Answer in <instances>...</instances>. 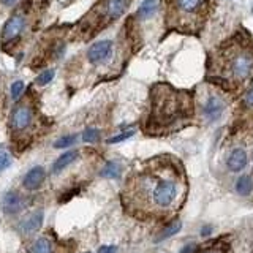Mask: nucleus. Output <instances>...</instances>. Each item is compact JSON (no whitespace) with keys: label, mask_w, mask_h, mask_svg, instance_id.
I'll return each mask as SVG.
<instances>
[{"label":"nucleus","mask_w":253,"mask_h":253,"mask_svg":"<svg viewBox=\"0 0 253 253\" xmlns=\"http://www.w3.org/2000/svg\"><path fill=\"white\" fill-rule=\"evenodd\" d=\"M211 78L230 90L244 87L253 78V41L249 35L239 32L217 49Z\"/></svg>","instance_id":"nucleus-1"},{"label":"nucleus","mask_w":253,"mask_h":253,"mask_svg":"<svg viewBox=\"0 0 253 253\" xmlns=\"http://www.w3.org/2000/svg\"><path fill=\"white\" fill-rule=\"evenodd\" d=\"M212 0H166V24L176 30L195 34L204 25Z\"/></svg>","instance_id":"nucleus-2"},{"label":"nucleus","mask_w":253,"mask_h":253,"mask_svg":"<svg viewBox=\"0 0 253 253\" xmlns=\"http://www.w3.org/2000/svg\"><path fill=\"white\" fill-rule=\"evenodd\" d=\"M160 90L155 95L154 103V116L164 124H169L181 116L188 114L190 98L187 93L176 92L169 87H158Z\"/></svg>","instance_id":"nucleus-3"},{"label":"nucleus","mask_w":253,"mask_h":253,"mask_svg":"<svg viewBox=\"0 0 253 253\" xmlns=\"http://www.w3.org/2000/svg\"><path fill=\"white\" fill-rule=\"evenodd\" d=\"M150 202L158 209H169L179 196V182L171 176L144 179Z\"/></svg>","instance_id":"nucleus-4"},{"label":"nucleus","mask_w":253,"mask_h":253,"mask_svg":"<svg viewBox=\"0 0 253 253\" xmlns=\"http://www.w3.org/2000/svg\"><path fill=\"white\" fill-rule=\"evenodd\" d=\"M131 3V0H103L97 10L92 11L90 15H97V19L95 21H90L87 24V27H97V24L100 27H105L108 22L116 21L117 18H120L124 13L128 10V6Z\"/></svg>","instance_id":"nucleus-5"},{"label":"nucleus","mask_w":253,"mask_h":253,"mask_svg":"<svg viewBox=\"0 0 253 253\" xmlns=\"http://www.w3.org/2000/svg\"><path fill=\"white\" fill-rule=\"evenodd\" d=\"M24 29H25V18L22 15L11 16L8 21H6L5 27L2 30V43L10 44L13 41H16Z\"/></svg>","instance_id":"nucleus-6"},{"label":"nucleus","mask_w":253,"mask_h":253,"mask_svg":"<svg viewBox=\"0 0 253 253\" xmlns=\"http://www.w3.org/2000/svg\"><path fill=\"white\" fill-rule=\"evenodd\" d=\"M111 53H112V43L109 40H101V41H97L95 44H92L87 53V57L92 63L97 65V63L105 62L108 57L111 55Z\"/></svg>","instance_id":"nucleus-7"},{"label":"nucleus","mask_w":253,"mask_h":253,"mask_svg":"<svg viewBox=\"0 0 253 253\" xmlns=\"http://www.w3.org/2000/svg\"><path fill=\"white\" fill-rule=\"evenodd\" d=\"M32 117H34V114H32V109L29 106H18L11 114V126L18 131H22L30 125Z\"/></svg>","instance_id":"nucleus-8"},{"label":"nucleus","mask_w":253,"mask_h":253,"mask_svg":"<svg viewBox=\"0 0 253 253\" xmlns=\"http://www.w3.org/2000/svg\"><path fill=\"white\" fill-rule=\"evenodd\" d=\"M24 207V199L21 198V195L16 192H6L2 198V209L5 214L15 215L18 212H21Z\"/></svg>","instance_id":"nucleus-9"},{"label":"nucleus","mask_w":253,"mask_h":253,"mask_svg":"<svg viewBox=\"0 0 253 253\" xmlns=\"http://www.w3.org/2000/svg\"><path fill=\"white\" fill-rule=\"evenodd\" d=\"M44 177H46V171H44V168L35 166V168H32L27 174H25L24 181H22V185H24V188H27V190H36L44 182Z\"/></svg>","instance_id":"nucleus-10"},{"label":"nucleus","mask_w":253,"mask_h":253,"mask_svg":"<svg viewBox=\"0 0 253 253\" xmlns=\"http://www.w3.org/2000/svg\"><path fill=\"white\" fill-rule=\"evenodd\" d=\"M43 212L38 211V212H34L32 215H29L27 218H25L21 225H19V230L24 234H32V233H36L38 230L41 228L43 225Z\"/></svg>","instance_id":"nucleus-11"},{"label":"nucleus","mask_w":253,"mask_h":253,"mask_svg":"<svg viewBox=\"0 0 253 253\" xmlns=\"http://www.w3.org/2000/svg\"><path fill=\"white\" fill-rule=\"evenodd\" d=\"M247 154L242 149H234L231 155L228 157V168L231 171H240L247 166Z\"/></svg>","instance_id":"nucleus-12"},{"label":"nucleus","mask_w":253,"mask_h":253,"mask_svg":"<svg viewBox=\"0 0 253 253\" xmlns=\"http://www.w3.org/2000/svg\"><path fill=\"white\" fill-rule=\"evenodd\" d=\"M223 108H225V103L221 101V98L212 95V97L209 98L206 101V105H204V114L209 119H217V117H220Z\"/></svg>","instance_id":"nucleus-13"},{"label":"nucleus","mask_w":253,"mask_h":253,"mask_svg":"<svg viewBox=\"0 0 253 253\" xmlns=\"http://www.w3.org/2000/svg\"><path fill=\"white\" fill-rule=\"evenodd\" d=\"M76 158H78V152H76V150L62 154L53 164V173H60V171H63L67 166H70V164H72Z\"/></svg>","instance_id":"nucleus-14"},{"label":"nucleus","mask_w":253,"mask_h":253,"mask_svg":"<svg viewBox=\"0 0 253 253\" xmlns=\"http://www.w3.org/2000/svg\"><path fill=\"white\" fill-rule=\"evenodd\" d=\"M158 8V0H144L138 10V16L141 19H149L157 13Z\"/></svg>","instance_id":"nucleus-15"},{"label":"nucleus","mask_w":253,"mask_h":253,"mask_svg":"<svg viewBox=\"0 0 253 253\" xmlns=\"http://www.w3.org/2000/svg\"><path fill=\"white\" fill-rule=\"evenodd\" d=\"M30 253H53V244H51L49 239L40 237L30 247Z\"/></svg>","instance_id":"nucleus-16"},{"label":"nucleus","mask_w":253,"mask_h":253,"mask_svg":"<svg viewBox=\"0 0 253 253\" xmlns=\"http://www.w3.org/2000/svg\"><path fill=\"white\" fill-rule=\"evenodd\" d=\"M122 173V166L117 162H109L105 164L103 171H101V176L106 177V179H117Z\"/></svg>","instance_id":"nucleus-17"},{"label":"nucleus","mask_w":253,"mask_h":253,"mask_svg":"<svg viewBox=\"0 0 253 253\" xmlns=\"http://www.w3.org/2000/svg\"><path fill=\"white\" fill-rule=\"evenodd\" d=\"M252 187H253V182L250 179V176L239 177L237 182H236V190L240 195H249L252 192Z\"/></svg>","instance_id":"nucleus-18"},{"label":"nucleus","mask_w":253,"mask_h":253,"mask_svg":"<svg viewBox=\"0 0 253 253\" xmlns=\"http://www.w3.org/2000/svg\"><path fill=\"white\" fill-rule=\"evenodd\" d=\"M181 228H182V223H181L179 220L173 221V223H171L169 226H166V228H164V230L162 231V234L157 237V240H164V239H168V237H171V236H174L176 233H179Z\"/></svg>","instance_id":"nucleus-19"},{"label":"nucleus","mask_w":253,"mask_h":253,"mask_svg":"<svg viewBox=\"0 0 253 253\" xmlns=\"http://www.w3.org/2000/svg\"><path fill=\"white\" fill-rule=\"evenodd\" d=\"M11 162H13V158L10 155V152L5 150L3 147H0V174H2L3 171L10 166Z\"/></svg>","instance_id":"nucleus-20"},{"label":"nucleus","mask_w":253,"mask_h":253,"mask_svg":"<svg viewBox=\"0 0 253 253\" xmlns=\"http://www.w3.org/2000/svg\"><path fill=\"white\" fill-rule=\"evenodd\" d=\"M74 141H76V135H67L57 139V143L54 145L57 149H65V147H70L72 144H74Z\"/></svg>","instance_id":"nucleus-21"},{"label":"nucleus","mask_w":253,"mask_h":253,"mask_svg":"<svg viewBox=\"0 0 253 253\" xmlns=\"http://www.w3.org/2000/svg\"><path fill=\"white\" fill-rule=\"evenodd\" d=\"M82 139H84V143H97L100 139V130H97V128H87L84 131V135H82Z\"/></svg>","instance_id":"nucleus-22"},{"label":"nucleus","mask_w":253,"mask_h":253,"mask_svg":"<svg viewBox=\"0 0 253 253\" xmlns=\"http://www.w3.org/2000/svg\"><path fill=\"white\" fill-rule=\"evenodd\" d=\"M53 79H54V70H46V72H43V73L36 78V84L46 86V84H49V82L53 81Z\"/></svg>","instance_id":"nucleus-23"},{"label":"nucleus","mask_w":253,"mask_h":253,"mask_svg":"<svg viewBox=\"0 0 253 253\" xmlns=\"http://www.w3.org/2000/svg\"><path fill=\"white\" fill-rule=\"evenodd\" d=\"M22 92H24V82L22 81L13 82V86H11V98L18 100L22 95Z\"/></svg>","instance_id":"nucleus-24"},{"label":"nucleus","mask_w":253,"mask_h":253,"mask_svg":"<svg viewBox=\"0 0 253 253\" xmlns=\"http://www.w3.org/2000/svg\"><path fill=\"white\" fill-rule=\"evenodd\" d=\"M131 136H133V131L120 133V135L114 136V138H111V139H108V143H109V144H117V143H122V141H125V139H128V138H131Z\"/></svg>","instance_id":"nucleus-25"},{"label":"nucleus","mask_w":253,"mask_h":253,"mask_svg":"<svg viewBox=\"0 0 253 253\" xmlns=\"http://www.w3.org/2000/svg\"><path fill=\"white\" fill-rule=\"evenodd\" d=\"M98 253H117L116 245H101L98 249Z\"/></svg>","instance_id":"nucleus-26"},{"label":"nucleus","mask_w":253,"mask_h":253,"mask_svg":"<svg viewBox=\"0 0 253 253\" xmlns=\"http://www.w3.org/2000/svg\"><path fill=\"white\" fill-rule=\"evenodd\" d=\"M245 105L253 106V86L250 87V90L247 92V95H245Z\"/></svg>","instance_id":"nucleus-27"},{"label":"nucleus","mask_w":253,"mask_h":253,"mask_svg":"<svg viewBox=\"0 0 253 253\" xmlns=\"http://www.w3.org/2000/svg\"><path fill=\"white\" fill-rule=\"evenodd\" d=\"M202 253H225V250L221 247H211V249H206Z\"/></svg>","instance_id":"nucleus-28"},{"label":"nucleus","mask_w":253,"mask_h":253,"mask_svg":"<svg viewBox=\"0 0 253 253\" xmlns=\"http://www.w3.org/2000/svg\"><path fill=\"white\" fill-rule=\"evenodd\" d=\"M195 249H196L195 244H188V245L183 247V249H182L179 253H193V252H195Z\"/></svg>","instance_id":"nucleus-29"},{"label":"nucleus","mask_w":253,"mask_h":253,"mask_svg":"<svg viewBox=\"0 0 253 253\" xmlns=\"http://www.w3.org/2000/svg\"><path fill=\"white\" fill-rule=\"evenodd\" d=\"M201 234H202V236H207V234H211V228H209V226H206L204 230L201 231Z\"/></svg>","instance_id":"nucleus-30"},{"label":"nucleus","mask_w":253,"mask_h":253,"mask_svg":"<svg viewBox=\"0 0 253 253\" xmlns=\"http://www.w3.org/2000/svg\"><path fill=\"white\" fill-rule=\"evenodd\" d=\"M15 2H16V0H2V3H3V5H13Z\"/></svg>","instance_id":"nucleus-31"},{"label":"nucleus","mask_w":253,"mask_h":253,"mask_svg":"<svg viewBox=\"0 0 253 253\" xmlns=\"http://www.w3.org/2000/svg\"><path fill=\"white\" fill-rule=\"evenodd\" d=\"M86 253H90V252H86Z\"/></svg>","instance_id":"nucleus-32"}]
</instances>
